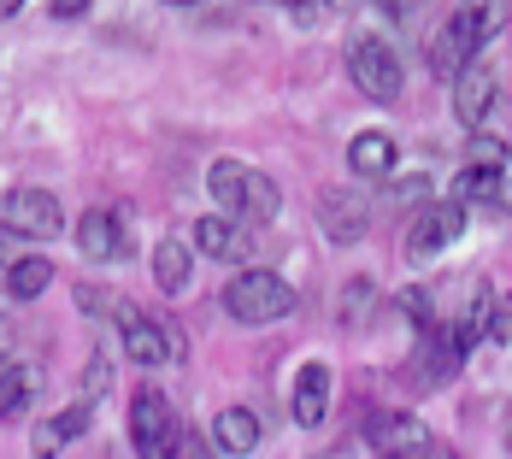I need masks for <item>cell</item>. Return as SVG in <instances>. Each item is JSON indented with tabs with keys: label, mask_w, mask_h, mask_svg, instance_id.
I'll use <instances>...</instances> for the list:
<instances>
[{
	"label": "cell",
	"mask_w": 512,
	"mask_h": 459,
	"mask_svg": "<svg viewBox=\"0 0 512 459\" xmlns=\"http://www.w3.org/2000/svg\"><path fill=\"white\" fill-rule=\"evenodd\" d=\"M83 430H89V407L77 401V407H65V412H53V418H42V424H36V436H30V448H36V459H53L59 448H71Z\"/></svg>",
	"instance_id": "cell-13"
},
{
	"label": "cell",
	"mask_w": 512,
	"mask_h": 459,
	"mask_svg": "<svg viewBox=\"0 0 512 459\" xmlns=\"http://www.w3.org/2000/svg\"><path fill=\"white\" fill-rule=\"evenodd\" d=\"M130 442H136L142 459H177L183 424H177V412H171V401L159 389H136L130 395Z\"/></svg>",
	"instance_id": "cell-2"
},
{
	"label": "cell",
	"mask_w": 512,
	"mask_h": 459,
	"mask_svg": "<svg viewBox=\"0 0 512 459\" xmlns=\"http://www.w3.org/2000/svg\"><path fill=\"white\" fill-rule=\"evenodd\" d=\"M106 389H112V354H95L89 359V365H83V407H95V401H101Z\"/></svg>",
	"instance_id": "cell-26"
},
{
	"label": "cell",
	"mask_w": 512,
	"mask_h": 459,
	"mask_svg": "<svg viewBox=\"0 0 512 459\" xmlns=\"http://www.w3.org/2000/svg\"><path fill=\"white\" fill-rule=\"evenodd\" d=\"M289 412H295V424L301 430H312L324 412H330V365H301L295 371V389H289Z\"/></svg>",
	"instance_id": "cell-11"
},
{
	"label": "cell",
	"mask_w": 512,
	"mask_h": 459,
	"mask_svg": "<svg viewBox=\"0 0 512 459\" xmlns=\"http://www.w3.org/2000/svg\"><path fill=\"white\" fill-rule=\"evenodd\" d=\"M189 271H195V254L183 248V242H159L154 248V283H159V295H183L189 289Z\"/></svg>",
	"instance_id": "cell-19"
},
{
	"label": "cell",
	"mask_w": 512,
	"mask_h": 459,
	"mask_svg": "<svg viewBox=\"0 0 512 459\" xmlns=\"http://www.w3.org/2000/svg\"><path fill=\"white\" fill-rule=\"evenodd\" d=\"M77 301H83V312H89V318H112V312H124V306H118V295H106V289H77Z\"/></svg>",
	"instance_id": "cell-29"
},
{
	"label": "cell",
	"mask_w": 512,
	"mask_h": 459,
	"mask_svg": "<svg viewBox=\"0 0 512 459\" xmlns=\"http://www.w3.org/2000/svg\"><path fill=\"white\" fill-rule=\"evenodd\" d=\"M389 201L424 212V206H430V177H401V183H389Z\"/></svg>",
	"instance_id": "cell-27"
},
{
	"label": "cell",
	"mask_w": 512,
	"mask_h": 459,
	"mask_svg": "<svg viewBox=\"0 0 512 459\" xmlns=\"http://www.w3.org/2000/svg\"><path fill=\"white\" fill-rule=\"evenodd\" d=\"M277 206H283V189L265 177V171H248V195H242V218H254V224H271L277 218Z\"/></svg>",
	"instance_id": "cell-22"
},
{
	"label": "cell",
	"mask_w": 512,
	"mask_h": 459,
	"mask_svg": "<svg viewBox=\"0 0 512 459\" xmlns=\"http://www.w3.org/2000/svg\"><path fill=\"white\" fill-rule=\"evenodd\" d=\"M224 312L236 318V324H277V318H289L295 312V289L277 277V271H236L230 277V289H224Z\"/></svg>",
	"instance_id": "cell-1"
},
{
	"label": "cell",
	"mask_w": 512,
	"mask_h": 459,
	"mask_svg": "<svg viewBox=\"0 0 512 459\" xmlns=\"http://www.w3.org/2000/svg\"><path fill=\"white\" fill-rule=\"evenodd\" d=\"M465 230V206L460 201H430L418 218H412V230H407V259H436L454 236Z\"/></svg>",
	"instance_id": "cell-5"
},
{
	"label": "cell",
	"mask_w": 512,
	"mask_h": 459,
	"mask_svg": "<svg viewBox=\"0 0 512 459\" xmlns=\"http://www.w3.org/2000/svg\"><path fill=\"white\" fill-rule=\"evenodd\" d=\"M348 77L365 101H401V59L377 36H354L348 42Z\"/></svg>",
	"instance_id": "cell-4"
},
{
	"label": "cell",
	"mask_w": 512,
	"mask_h": 459,
	"mask_svg": "<svg viewBox=\"0 0 512 459\" xmlns=\"http://www.w3.org/2000/svg\"><path fill=\"white\" fill-rule=\"evenodd\" d=\"M448 201H483L495 206V212H512V177H495V171H471L465 165L460 177H454V189H448Z\"/></svg>",
	"instance_id": "cell-15"
},
{
	"label": "cell",
	"mask_w": 512,
	"mask_h": 459,
	"mask_svg": "<svg viewBox=\"0 0 512 459\" xmlns=\"http://www.w3.org/2000/svg\"><path fill=\"white\" fill-rule=\"evenodd\" d=\"M371 442L383 448V459H436V436H430V424L412 418V412H389V418H377V424H371Z\"/></svg>",
	"instance_id": "cell-6"
},
{
	"label": "cell",
	"mask_w": 512,
	"mask_h": 459,
	"mask_svg": "<svg viewBox=\"0 0 512 459\" xmlns=\"http://www.w3.org/2000/svg\"><path fill=\"white\" fill-rule=\"evenodd\" d=\"M48 283H53V265H48V259H18V265L6 271V295H12V301H36Z\"/></svg>",
	"instance_id": "cell-21"
},
{
	"label": "cell",
	"mask_w": 512,
	"mask_h": 459,
	"mask_svg": "<svg viewBox=\"0 0 512 459\" xmlns=\"http://www.w3.org/2000/svg\"><path fill=\"white\" fill-rule=\"evenodd\" d=\"M118 324H124V354L136 359V365H165V359H177V330H165L154 318H136V312H118Z\"/></svg>",
	"instance_id": "cell-10"
},
{
	"label": "cell",
	"mask_w": 512,
	"mask_h": 459,
	"mask_svg": "<svg viewBox=\"0 0 512 459\" xmlns=\"http://www.w3.org/2000/svg\"><path fill=\"white\" fill-rule=\"evenodd\" d=\"M507 448H512V407H507Z\"/></svg>",
	"instance_id": "cell-34"
},
{
	"label": "cell",
	"mask_w": 512,
	"mask_h": 459,
	"mask_svg": "<svg viewBox=\"0 0 512 459\" xmlns=\"http://www.w3.org/2000/svg\"><path fill=\"white\" fill-rule=\"evenodd\" d=\"M0 230L12 242H48L65 230V206L48 189H12V195H0Z\"/></svg>",
	"instance_id": "cell-3"
},
{
	"label": "cell",
	"mask_w": 512,
	"mask_h": 459,
	"mask_svg": "<svg viewBox=\"0 0 512 459\" xmlns=\"http://www.w3.org/2000/svg\"><path fill=\"white\" fill-rule=\"evenodd\" d=\"M12 354V324H6V318H0V359Z\"/></svg>",
	"instance_id": "cell-32"
},
{
	"label": "cell",
	"mask_w": 512,
	"mask_h": 459,
	"mask_svg": "<svg viewBox=\"0 0 512 459\" xmlns=\"http://www.w3.org/2000/svg\"><path fill=\"white\" fill-rule=\"evenodd\" d=\"M395 306L407 312V318L418 324V330H424V336L442 324V306H436V295H430V289H401V295H395Z\"/></svg>",
	"instance_id": "cell-25"
},
{
	"label": "cell",
	"mask_w": 512,
	"mask_h": 459,
	"mask_svg": "<svg viewBox=\"0 0 512 459\" xmlns=\"http://www.w3.org/2000/svg\"><path fill=\"white\" fill-rule=\"evenodd\" d=\"M454 24H460V36L471 42V48H483V42L501 30V6H460Z\"/></svg>",
	"instance_id": "cell-24"
},
{
	"label": "cell",
	"mask_w": 512,
	"mask_h": 459,
	"mask_svg": "<svg viewBox=\"0 0 512 459\" xmlns=\"http://www.w3.org/2000/svg\"><path fill=\"white\" fill-rule=\"evenodd\" d=\"M195 248H201L206 259L236 265V259H248V236H242L224 212H212V218H201V224H195Z\"/></svg>",
	"instance_id": "cell-16"
},
{
	"label": "cell",
	"mask_w": 512,
	"mask_h": 459,
	"mask_svg": "<svg viewBox=\"0 0 512 459\" xmlns=\"http://www.w3.org/2000/svg\"><path fill=\"white\" fill-rule=\"evenodd\" d=\"M465 65H477V48H471V42L460 36V24H454V18H442V30L430 36V71H436V77H454V83H460Z\"/></svg>",
	"instance_id": "cell-17"
},
{
	"label": "cell",
	"mask_w": 512,
	"mask_h": 459,
	"mask_svg": "<svg viewBox=\"0 0 512 459\" xmlns=\"http://www.w3.org/2000/svg\"><path fill=\"white\" fill-rule=\"evenodd\" d=\"M36 389H42V365H0V418H12V412H24L36 401Z\"/></svg>",
	"instance_id": "cell-18"
},
{
	"label": "cell",
	"mask_w": 512,
	"mask_h": 459,
	"mask_svg": "<svg viewBox=\"0 0 512 459\" xmlns=\"http://www.w3.org/2000/svg\"><path fill=\"white\" fill-rule=\"evenodd\" d=\"M212 442H218L224 454H254L259 442H265V424H259L248 407H224L212 418Z\"/></svg>",
	"instance_id": "cell-14"
},
{
	"label": "cell",
	"mask_w": 512,
	"mask_h": 459,
	"mask_svg": "<svg viewBox=\"0 0 512 459\" xmlns=\"http://www.w3.org/2000/svg\"><path fill=\"white\" fill-rule=\"evenodd\" d=\"M365 312H371V283H348L342 289V318L348 324H365Z\"/></svg>",
	"instance_id": "cell-28"
},
{
	"label": "cell",
	"mask_w": 512,
	"mask_h": 459,
	"mask_svg": "<svg viewBox=\"0 0 512 459\" xmlns=\"http://www.w3.org/2000/svg\"><path fill=\"white\" fill-rule=\"evenodd\" d=\"M465 165L471 171H495V177H507V165H512V148H507V136H471L465 142Z\"/></svg>",
	"instance_id": "cell-23"
},
{
	"label": "cell",
	"mask_w": 512,
	"mask_h": 459,
	"mask_svg": "<svg viewBox=\"0 0 512 459\" xmlns=\"http://www.w3.org/2000/svg\"><path fill=\"white\" fill-rule=\"evenodd\" d=\"M183 442H189V459H212V448H206V442H195V436H183Z\"/></svg>",
	"instance_id": "cell-31"
},
{
	"label": "cell",
	"mask_w": 512,
	"mask_h": 459,
	"mask_svg": "<svg viewBox=\"0 0 512 459\" xmlns=\"http://www.w3.org/2000/svg\"><path fill=\"white\" fill-rule=\"evenodd\" d=\"M318 224H324V236L336 242V248H348L365 236V224H371V206L348 195V189H318Z\"/></svg>",
	"instance_id": "cell-8"
},
{
	"label": "cell",
	"mask_w": 512,
	"mask_h": 459,
	"mask_svg": "<svg viewBox=\"0 0 512 459\" xmlns=\"http://www.w3.org/2000/svg\"><path fill=\"white\" fill-rule=\"evenodd\" d=\"M501 95V77H495V65H465L460 83H454V112H460V124L477 136L483 130V118H489V106Z\"/></svg>",
	"instance_id": "cell-9"
},
{
	"label": "cell",
	"mask_w": 512,
	"mask_h": 459,
	"mask_svg": "<svg viewBox=\"0 0 512 459\" xmlns=\"http://www.w3.org/2000/svg\"><path fill=\"white\" fill-rule=\"evenodd\" d=\"M206 189H212V201L224 206V212H242V195H248V165H242V159H218V165L206 171Z\"/></svg>",
	"instance_id": "cell-20"
},
{
	"label": "cell",
	"mask_w": 512,
	"mask_h": 459,
	"mask_svg": "<svg viewBox=\"0 0 512 459\" xmlns=\"http://www.w3.org/2000/svg\"><path fill=\"white\" fill-rule=\"evenodd\" d=\"M312 459H348V448H330V454H312Z\"/></svg>",
	"instance_id": "cell-33"
},
{
	"label": "cell",
	"mask_w": 512,
	"mask_h": 459,
	"mask_svg": "<svg viewBox=\"0 0 512 459\" xmlns=\"http://www.w3.org/2000/svg\"><path fill=\"white\" fill-rule=\"evenodd\" d=\"M436 459H460V454H436Z\"/></svg>",
	"instance_id": "cell-35"
},
{
	"label": "cell",
	"mask_w": 512,
	"mask_h": 459,
	"mask_svg": "<svg viewBox=\"0 0 512 459\" xmlns=\"http://www.w3.org/2000/svg\"><path fill=\"white\" fill-rule=\"evenodd\" d=\"M12 265H18V242H12V236H0V271H12Z\"/></svg>",
	"instance_id": "cell-30"
},
{
	"label": "cell",
	"mask_w": 512,
	"mask_h": 459,
	"mask_svg": "<svg viewBox=\"0 0 512 459\" xmlns=\"http://www.w3.org/2000/svg\"><path fill=\"white\" fill-rule=\"evenodd\" d=\"M395 159H401V148H395V136L389 130H359L354 142H348V171L354 177H395Z\"/></svg>",
	"instance_id": "cell-12"
},
{
	"label": "cell",
	"mask_w": 512,
	"mask_h": 459,
	"mask_svg": "<svg viewBox=\"0 0 512 459\" xmlns=\"http://www.w3.org/2000/svg\"><path fill=\"white\" fill-rule=\"evenodd\" d=\"M77 248L89 259H124L130 254V230H124V212L118 206H89L77 218Z\"/></svg>",
	"instance_id": "cell-7"
}]
</instances>
